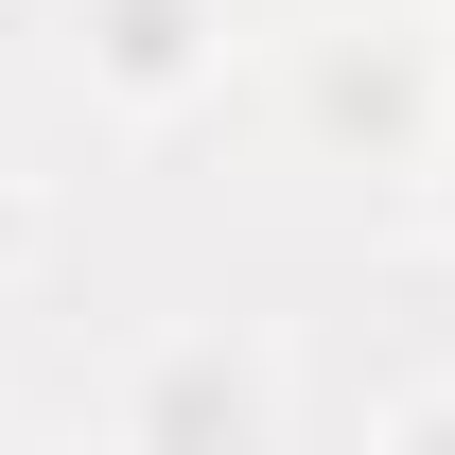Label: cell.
Returning <instances> with one entry per match:
<instances>
[{
  "label": "cell",
  "instance_id": "obj_6",
  "mask_svg": "<svg viewBox=\"0 0 455 455\" xmlns=\"http://www.w3.org/2000/svg\"><path fill=\"white\" fill-rule=\"evenodd\" d=\"M420 193H438V228H455V123H438V175H420Z\"/></svg>",
  "mask_w": 455,
  "mask_h": 455
},
{
  "label": "cell",
  "instance_id": "obj_5",
  "mask_svg": "<svg viewBox=\"0 0 455 455\" xmlns=\"http://www.w3.org/2000/svg\"><path fill=\"white\" fill-rule=\"evenodd\" d=\"M0 263H36V193H18V175H0Z\"/></svg>",
  "mask_w": 455,
  "mask_h": 455
},
{
  "label": "cell",
  "instance_id": "obj_4",
  "mask_svg": "<svg viewBox=\"0 0 455 455\" xmlns=\"http://www.w3.org/2000/svg\"><path fill=\"white\" fill-rule=\"evenodd\" d=\"M368 455H455V386H420V403H386V438Z\"/></svg>",
  "mask_w": 455,
  "mask_h": 455
},
{
  "label": "cell",
  "instance_id": "obj_3",
  "mask_svg": "<svg viewBox=\"0 0 455 455\" xmlns=\"http://www.w3.org/2000/svg\"><path fill=\"white\" fill-rule=\"evenodd\" d=\"M228 88V0H88V106L193 123Z\"/></svg>",
  "mask_w": 455,
  "mask_h": 455
},
{
  "label": "cell",
  "instance_id": "obj_1",
  "mask_svg": "<svg viewBox=\"0 0 455 455\" xmlns=\"http://www.w3.org/2000/svg\"><path fill=\"white\" fill-rule=\"evenodd\" d=\"M106 438L123 455H281V350L228 333V315H193V333H158L140 368H123Z\"/></svg>",
  "mask_w": 455,
  "mask_h": 455
},
{
  "label": "cell",
  "instance_id": "obj_2",
  "mask_svg": "<svg viewBox=\"0 0 455 455\" xmlns=\"http://www.w3.org/2000/svg\"><path fill=\"white\" fill-rule=\"evenodd\" d=\"M298 106H315V140H368L386 175H438L455 53H420V36H333V53L298 70Z\"/></svg>",
  "mask_w": 455,
  "mask_h": 455
},
{
  "label": "cell",
  "instance_id": "obj_7",
  "mask_svg": "<svg viewBox=\"0 0 455 455\" xmlns=\"http://www.w3.org/2000/svg\"><path fill=\"white\" fill-rule=\"evenodd\" d=\"M0 455H18V438H0Z\"/></svg>",
  "mask_w": 455,
  "mask_h": 455
},
{
  "label": "cell",
  "instance_id": "obj_8",
  "mask_svg": "<svg viewBox=\"0 0 455 455\" xmlns=\"http://www.w3.org/2000/svg\"><path fill=\"white\" fill-rule=\"evenodd\" d=\"M438 18H455V0H438Z\"/></svg>",
  "mask_w": 455,
  "mask_h": 455
}]
</instances>
